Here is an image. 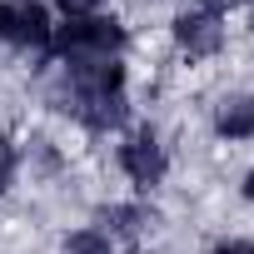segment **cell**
Masks as SVG:
<instances>
[{
	"instance_id": "obj_1",
	"label": "cell",
	"mask_w": 254,
	"mask_h": 254,
	"mask_svg": "<svg viewBox=\"0 0 254 254\" xmlns=\"http://www.w3.org/2000/svg\"><path fill=\"white\" fill-rule=\"evenodd\" d=\"M50 105L70 120H80L90 135H115L130 120V95H125V65L120 60H85L60 65L50 85Z\"/></svg>"
},
{
	"instance_id": "obj_2",
	"label": "cell",
	"mask_w": 254,
	"mask_h": 254,
	"mask_svg": "<svg viewBox=\"0 0 254 254\" xmlns=\"http://www.w3.org/2000/svg\"><path fill=\"white\" fill-rule=\"evenodd\" d=\"M125 45H130V30H125L115 15H75L65 25H55L50 35V55L60 65H85V60H120Z\"/></svg>"
},
{
	"instance_id": "obj_3",
	"label": "cell",
	"mask_w": 254,
	"mask_h": 254,
	"mask_svg": "<svg viewBox=\"0 0 254 254\" xmlns=\"http://www.w3.org/2000/svg\"><path fill=\"white\" fill-rule=\"evenodd\" d=\"M120 170H125V180H130L135 190L165 185V175H170V150H165V140H160L155 125H140V130H130V135L120 140Z\"/></svg>"
},
{
	"instance_id": "obj_4",
	"label": "cell",
	"mask_w": 254,
	"mask_h": 254,
	"mask_svg": "<svg viewBox=\"0 0 254 254\" xmlns=\"http://www.w3.org/2000/svg\"><path fill=\"white\" fill-rule=\"evenodd\" d=\"M55 20L45 0H0V40L15 50H50Z\"/></svg>"
},
{
	"instance_id": "obj_5",
	"label": "cell",
	"mask_w": 254,
	"mask_h": 254,
	"mask_svg": "<svg viewBox=\"0 0 254 254\" xmlns=\"http://www.w3.org/2000/svg\"><path fill=\"white\" fill-rule=\"evenodd\" d=\"M175 45H180V55H190V60H214L219 50H224V15H214V10H180L175 15Z\"/></svg>"
},
{
	"instance_id": "obj_6",
	"label": "cell",
	"mask_w": 254,
	"mask_h": 254,
	"mask_svg": "<svg viewBox=\"0 0 254 254\" xmlns=\"http://www.w3.org/2000/svg\"><path fill=\"white\" fill-rule=\"evenodd\" d=\"M160 229V214L145 204V199H130V204H110L100 209V234L110 244H125V249H140L145 239H155Z\"/></svg>"
},
{
	"instance_id": "obj_7",
	"label": "cell",
	"mask_w": 254,
	"mask_h": 254,
	"mask_svg": "<svg viewBox=\"0 0 254 254\" xmlns=\"http://www.w3.org/2000/svg\"><path fill=\"white\" fill-rule=\"evenodd\" d=\"M214 135L219 140H254V95L234 90L214 105Z\"/></svg>"
},
{
	"instance_id": "obj_8",
	"label": "cell",
	"mask_w": 254,
	"mask_h": 254,
	"mask_svg": "<svg viewBox=\"0 0 254 254\" xmlns=\"http://www.w3.org/2000/svg\"><path fill=\"white\" fill-rule=\"evenodd\" d=\"M60 254H115V244H110L100 229H75V234H65Z\"/></svg>"
},
{
	"instance_id": "obj_9",
	"label": "cell",
	"mask_w": 254,
	"mask_h": 254,
	"mask_svg": "<svg viewBox=\"0 0 254 254\" xmlns=\"http://www.w3.org/2000/svg\"><path fill=\"white\" fill-rule=\"evenodd\" d=\"M15 175H20V150H15L10 135H0V194L15 185Z\"/></svg>"
},
{
	"instance_id": "obj_10",
	"label": "cell",
	"mask_w": 254,
	"mask_h": 254,
	"mask_svg": "<svg viewBox=\"0 0 254 254\" xmlns=\"http://www.w3.org/2000/svg\"><path fill=\"white\" fill-rule=\"evenodd\" d=\"M50 5H55L65 20H75V15H95V10H100V0H50Z\"/></svg>"
},
{
	"instance_id": "obj_11",
	"label": "cell",
	"mask_w": 254,
	"mask_h": 254,
	"mask_svg": "<svg viewBox=\"0 0 254 254\" xmlns=\"http://www.w3.org/2000/svg\"><path fill=\"white\" fill-rule=\"evenodd\" d=\"M209 254H254V239H219Z\"/></svg>"
},
{
	"instance_id": "obj_12",
	"label": "cell",
	"mask_w": 254,
	"mask_h": 254,
	"mask_svg": "<svg viewBox=\"0 0 254 254\" xmlns=\"http://www.w3.org/2000/svg\"><path fill=\"white\" fill-rule=\"evenodd\" d=\"M239 5H249V0H199V10H214V15H229Z\"/></svg>"
},
{
	"instance_id": "obj_13",
	"label": "cell",
	"mask_w": 254,
	"mask_h": 254,
	"mask_svg": "<svg viewBox=\"0 0 254 254\" xmlns=\"http://www.w3.org/2000/svg\"><path fill=\"white\" fill-rule=\"evenodd\" d=\"M244 199H249V204H254V170H249V175H244Z\"/></svg>"
}]
</instances>
